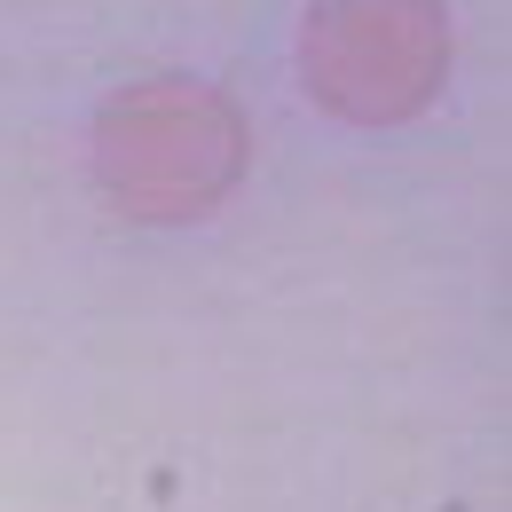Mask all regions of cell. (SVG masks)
I'll list each match as a JSON object with an SVG mask.
<instances>
[{"label":"cell","instance_id":"cell-2","mask_svg":"<svg viewBox=\"0 0 512 512\" xmlns=\"http://www.w3.org/2000/svg\"><path fill=\"white\" fill-rule=\"evenodd\" d=\"M300 79L347 127H402L449 79L442 0H308Z\"/></svg>","mask_w":512,"mask_h":512},{"label":"cell","instance_id":"cell-1","mask_svg":"<svg viewBox=\"0 0 512 512\" xmlns=\"http://www.w3.org/2000/svg\"><path fill=\"white\" fill-rule=\"evenodd\" d=\"M245 166H253L245 111L221 87H205V79H174V71L166 79H134L127 95H111L103 119H95L103 197L127 221H150V229L205 221L245 182Z\"/></svg>","mask_w":512,"mask_h":512}]
</instances>
